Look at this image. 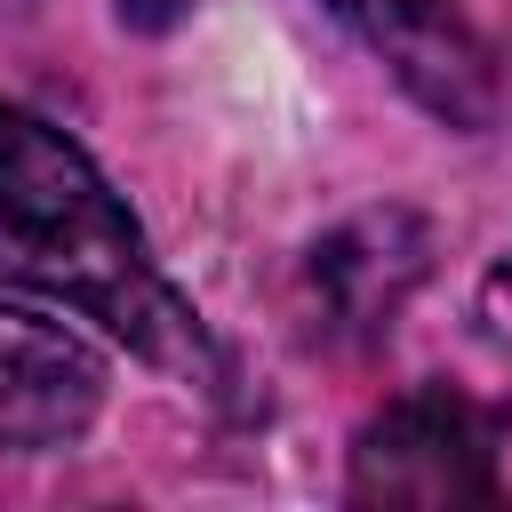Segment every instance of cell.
<instances>
[{
	"label": "cell",
	"instance_id": "obj_1",
	"mask_svg": "<svg viewBox=\"0 0 512 512\" xmlns=\"http://www.w3.org/2000/svg\"><path fill=\"white\" fill-rule=\"evenodd\" d=\"M0 288H32L80 320H104L168 376H216V344L152 264L128 200L56 120L16 96H0Z\"/></svg>",
	"mask_w": 512,
	"mask_h": 512
},
{
	"label": "cell",
	"instance_id": "obj_2",
	"mask_svg": "<svg viewBox=\"0 0 512 512\" xmlns=\"http://www.w3.org/2000/svg\"><path fill=\"white\" fill-rule=\"evenodd\" d=\"M496 408H480L456 384H416L384 400L352 440V504H400V512H448V504H496Z\"/></svg>",
	"mask_w": 512,
	"mask_h": 512
},
{
	"label": "cell",
	"instance_id": "obj_3",
	"mask_svg": "<svg viewBox=\"0 0 512 512\" xmlns=\"http://www.w3.org/2000/svg\"><path fill=\"white\" fill-rule=\"evenodd\" d=\"M336 8L424 112H440L448 128L496 120V40L480 32L472 0H336Z\"/></svg>",
	"mask_w": 512,
	"mask_h": 512
},
{
	"label": "cell",
	"instance_id": "obj_4",
	"mask_svg": "<svg viewBox=\"0 0 512 512\" xmlns=\"http://www.w3.org/2000/svg\"><path fill=\"white\" fill-rule=\"evenodd\" d=\"M96 408H104V360L72 328L0 304V456L80 440Z\"/></svg>",
	"mask_w": 512,
	"mask_h": 512
},
{
	"label": "cell",
	"instance_id": "obj_5",
	"mask_svg": "<svg viewBox=\"0 0 512 512\" xmlns=\"http://www.w3.org/2000/svg\"><path fill=\"white\" fill-rule=\"evenodd\" d=\"M424 264H432L424 216H408V208H368V216L336 224V232L312 248V296H320L328 328L376 336V328H392V312L416 296Z\"/></svg>",
	"mask_w": 512,
	"mask_h": 512
},
{
	"label": "cell",
	"instance_id": "obj_6",
	"mask_svg": "<svg viewBox=\"0 0 512 512\" xmlns=\"http://www.w3.org/2000/svg\"><path fill=\"white\" fill-rule=\"evenodd\" d=\"M184 16V0H120V24H136V32H168Z\"/></svg>",
	"mask_w": 512,
	"mask_h": 512
},
{
	"label": "cell",
	"instance_id": "obj_7",
	"mask_svg": "<svg viewBox=\"0 0 512 512\" xmlns=\"http://www.w3.org/2000/svg\"><path fill=\"white\" fill-rule=\"evenodd\" d=\"M16 8H32V0H0V16H16Z\"/></svg>",
	"mask_w": 512,
	"mask_h": 512
}]
</instances>
